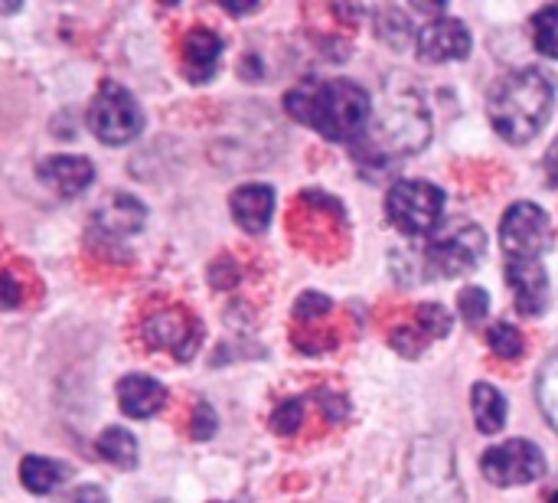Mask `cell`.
<instances>
[{
    "mask_svg": "<svg viewBox=\"0 0 558 503\" xmlns=\"http://www.w3.org/2000/svg\"><path fill=\"white\" fill-rule=\"evenodd\" d=\"M500 245L507 259H539L553 245L549 213L536 203H513L500 223Z\"/></svg>",
    "mask_w": 558,
    "mask_h": 503,
    "instance_id": "obj_9",
    "label": "cell"
},
{
    "mask_svg": "<svg viewBox=\"0 0 558 503\" xmlns=\"http://www.w3.org/2000/svg\"><path fill=\"white\" fill-rule=\"evenodd\" d=\"M507 282L520 314L539 318L549 308V272L539 259H507Z\"/></svg>",
    "mask_w": 558,
    "mask_h": 503,
    "instance_id": "obj_12",
    "label": "cell"
},
{
    "mask_svg": "<svg viewBox=\"0 0 558 503\" xmlns=\"http://www.w3.org/2000/svg\"><path fill=\"white\" fill-rule=\"evenodd\" d=\"M118 403H121V412L131 416V419H150L157 416L163 406H167V390L150 380V376H124L118 383Z\"/></svg>",
    "mask_w": 558,
    "mask_h": 503,
    "instance_id": "obj_17",
    "label": "cell"
},
{
    "mask_svg": "<svg viewBox=\"0 0 558 503\" xmlns=\"http://www.w3.org/2000/svg\"><path fill=\"white\" fill-rule=\"evenodd\" d=\"M284 108L294 121L343 144L363 141L373 124V101L350 79H301L284 95Z\"/></svg>",
    "mask_w": 558,
    "mask_h": 503,
    "instance_id": "obj_1",
    "label": "cell"
},
{
    "mask_svg": "<svg viewBox=\"0 0 558 503\" xmlns=\"http://www.w3.org/2000/svg\"><path fill=\"white\" fill-rule=\"evenodd\" d=\"M556 79L539 65L507 72L490 92V124L510 144H530L553 115Z\"/></svg>",
    "mask_w": 558,
    "mask_h": 503,
    "instance_id": "obj_2",
    "label": "cell"
},
{
    "mask_svg": "<svg viewBox=\"0 0 558 503\" xmlns=\"http://www.w3.org/2000/svg\"><path fill=\"white\" fill-rule=\"evenodd\" d=\"M216 432V412L206 406V403H199L196 406V416H193V439H209Z\"/></svg>",
    "mask_w": 558,
    "mask_h": 503,
    "instance_id": "obj_28",
    "label": "cell"
},
{
    "mask_svg": "<svg viewBox=\"0 0 558 503\" xmlns=\"http://www.w3.org/2000/svg\"><path fill=\"white\" fill-rule=\"evenodd\" d=\"M3 308H16V282L10 272L3 275Z\"/></svg>",
    "mask_w": 558,
    "mask_h": 503,
    "instance_id": "obj_31",
    "label": "cell"
},
{
    "mask_svg": "<svg viewBox=\"0 0 558 503\" xmlns=\"http://www.w3.org/2000/svg\"><path fill=\"white\" fill-rule=\"evenodd\" d=\"M415 327H418L425 337L441 340V337L451 334V314H448L445 304H418V311H415Z\"/></svg>",
    "mask_w": 558,
    "mask_h": 503,
    "instance_id": "obj_23",
    "label": "cell"
},
{
    "mask_svg": "<svg viewBox=\"0 0 558 503\" xmlns=\"http://www.w3.org/2000/svg\"><path fill=\"white\" fill-rule=\"evenodd\" d=\"M386 213L405 236H435L445 219V190L428 180H399L386 196Z\"/></svg>",
    "mask_w": 558,
    "mask_h": 503,
    "instance_id": "obj_6",
    "label": "cell"
},
{
    "mask_svg": "<svg viewBox=\"0 0 558 503\" xmlns=\"http://www.w3.org/2000/svg\"><path fill=\"white\" fill-rule=\"evenodd\" d=\"M481 471L497 488H520L546 475V455L530 439H510L481 458Z\"/></svg>",
    "mask_w": 558,
    "mask_h": 503,
    "instance_id": "obj_8",
    "label": "cell"
},
{
    "mask_svg": "<svg viewBox=\"0 0 558 503\" xmlns=\"http://www.w3.org/2000/svg\"><path fill=\"white\" fill-rule=\"evenodd\" d=\"M484 255H487V236L477 223H468V219H454L441 226L425 242V265L438 278L468 275L481 265Z\"/></svg>",
    "mask_w": 558,
    "mask_h": 503,
    "instance_id": "obj_4",
    "label": "cell"
},
{
    "mask_svg": "<svg viewBox=\"0 0 558 503\" xmlns=\"http://www.w3.org/2000/svg\"><path fill=\"white\" fill-rule=\"evenodd\" d=\"M144 337L157 350H170L177 360H193L199 347V324L186 311H154L144 321Z\"/></svg>",
    "mask_w": 558,
    "mask_h": 503,
    "instance_id": "obj_11",
    "label": "cell"
},
{
    "mask_svg": "<svg viewBox=\"0 0 558 503\" xmlns=\"http://www.w3.org/2000/svg\"><path fill=\"white\" fill-rule=\"evenodd\" d=\"M69 478V468L62 462H52V458H23L20 465V481L26 491H33L36 498H46L52 494L56 488H62Z\"/></svg>",
    "mask_w": 558,
    "mask_h": 503,
    "instance_id": "obj_19",
    "label": "cell"
},
{
    "mask_svg": "<svg viewBox=\"0 0 558 503\" xmlns=\"http://www.w3.org/2000/svg\"><path fill=\"white\" fill-rule=\"evenodd\" d=\"M546 180H549V187H558V141L549 147V154H546Z\"/></svg>",
    "mask_w": 558,
    "mask_h": 503,
    "instance_id": "obj_30",
    "label": "cell"
},
{
    "mask_svg": "<svg viewBox=\"0 0 558 503\" xmlns=\"http://www.w3.org/2000/svg\"><path fill=\"white\" fill-rule=\"evenodd\" d=\"M458 304H461V314H464V321H468L471 327H477V324L487 318V311H490V295H487L484 288L471 285V288H464V291H461Z\"/></svg>",
    "mask_w": 558,
    "mask_h": 503,
    "instance_id": "obj_25",
    "label": "cell"
},
{
    "mask_svg": "<svg viewBox=\"0 0 558 503\" xmlns=\"http://www.w3.org/2000/svg\"><path fill=\"white\" fill-rule=\"evenodd\" d=\"M95 445H98V455L114 468L128 471V468L137 465V439L131 432H124V429H105Z\"/></svg>",
    "mask_w": 558,
    "mask_h": 503,
    "instance_id": "obj_20",
    "label": "cell"
},
{
    "mask_svg": "<svg viewBox=\"0 0 558 503\" xmlns=\"http://www.w3.org/2000/svg\"><path fill=\"white\" fill-rule=\"evenodd\" d=\"M56 503H108V494L101 488H95V484H82V488L62 494Z\"/></svg>",
    "mask_w": 558,
    "mask_h": 503,
    "instance_id": "obj_29",
    "label": "cell"
},
{
    "mask_svg": "<svg viewBox=\"0 0 558 503\" xmlns=\"http://www.w3.org/2000/svg\"><path fill=\"white\" fill-rule=\"evenodd\" d=\"M471 33L461 20L454 16H438L432 23H425L418 33H415V49L425 62H458V59H468L471 56Z\"/></svg>",
    "mask_w": 558,
    "mask_h": 503,
    "instance_id": "obj_10",
    "label": "cell"
},
{
    "mask_svg": "<svg viewBox=\"0 0 558 503\" xmlns=\"http://www.w3.org/2000/svg\"><path fill=\"white\" fill-rule=\"evenodd\" d=\"M471 406H474V419H477V429L484 435H497L504 426H507V399L497 386L490 383H477L471 390Z\"/></svg>",
    "mask_w": 558,
    "mask_h": 503,
    "instance_id": "obj_18",
    "label": "cell"
},
{
    "mask_svg": "<svg viewBox=\"0 0 558 503\" xmlns=\"http://www.w3.org/2000/svg\"><path fill=\"white\" fill-rule=\"evenodd\" d=\"M533 43L543 56L558 59V3L543 7L536 16H533Z\"/></svg>",
    "mask_w": 558,
    "mask_h": 503,
    "instance_id": "obj_22",
    "label": "cell"
},
{
    "mask_svg": "<svg viewBox=\"0 0 558 503\" xmlns=\"http://www.w3.org/2000/svg\"><path fill=\"white\" fill-rule=\"evenodd\" d=\"M432 137V115L415 92H386V105L369 124L360 154L366 160H402Z\"/></svg>",
    "mask_w": 558,
    "mask_h": 503,
    "instance_id": "obj_3",
    "label": "cell"
},
{
    "mask_svg": "<svg viewBox=\"0 0 558 503\" xmlns=\"http://www.w3.org/2000/svg\"><path fill=\"white\" fill-rule=\"evenodd\" d=\"M409 488L415 494V503H464L448 442L438 439L415 442L409 458Z\"/></svg>",
    "mask_w": 558,
    "mask_h": 503,
    "instance_id": "obj_5",
    "label": "cell"
},
{
    "mask_svg": "<svg viewBox=\"0 0 558 503\" xmlns=\"http://www.w3.org/2000/svg\"><path fill=\"white\" fill-rule=\"evenodd\" d=\"M294 314H298L301 321L324 318V314H330V298H324V295H317V291H307V295H301V298H298Z\"/></svg>",
    "mask_w": 558,
    "mask_h": 503,
    "instance_id": "obj_26",
    "label": "cell"
},
{
    "mask_svg": "<svg viewBox=\"0 0 558 503\" xmlns=\"http://www.w3.org/2000/svg\"><path fill=\"white\" fill-rule=\"evenodd\" d=\"M144 219H147V209L137 196H128V193H114L108 203H101V209L95 213V226L111 236V239H124V236H134L144 229Z\"/></svg>",
    "mask_w": 558,
    "mask_h": 503,
    "instance_id": "obj_16",
    "label": "cell"
},
{
    "mask_svg": "<svg viewBox=\"0 0 558 503\" xmlns=\"http://www.w3.org/2000/svg\"><path fill=\"white\" fill-rule=\"evenodd\" d=\"M39 180H46L56 193L62 196H78L88 190V183L95 180V167L88 157H75V154H56L46 157L39 164Z\"/></svg>",
    "mask_w": 558,
    "mask_h": 503,
    "instance_id": "obj_14",
    "label": "cell"
},
{
    "mask_svg": "<svg viewBox=\"0 0 558 503\" xmlns=\"http://www.w3.org/2000/svg\"><path fill=\"white\" fill-rule=\"evenodd\" d=\"M301 419H304V406L298 403V399H291L288 406H281L278 412H275V432L278 435H294L298 432V426H301Z\"/></svg>",
    "mask_w": 558,
    "mask_h": 503,
    "instance_id": "obj_27",
    "label": "cell"
},
{
    "mask_svg": "<svg viewBox=\"0 0 558 503\" xmlns=\"http://www.w3.org/2000/svg\"><path fill=\"white\" fill-rule=\"evenodd\" d=\"M229 206H232V219L248 236H262L275 213V190L265 183H245L229 196Z\"/></svg>",
    "mask_w": 558,
    "mask_h": 503,
    "instance_id": "obj_13",
    "label": "cell"
},
{
    "mask_svg": "<svg viewBox=\"0 0 558 503\" xmlns=\"http://www.w3.org/2000/svg\"><path fill=\"white\" fill-rule=\"evenodd\" d=\"M88 128L101 144L121 147L144 131V111L124 85L105 82L88 108Z\"/></svg>",
    "mask_w": 558,
    "mask_h": 503,
    "instance_id": "obj_7",
    "label": "cell"
},
{
    "mask_svg": "<svg viewBox=\"0 0 558 503\" xmlns=\"http://www.w3.org/2000/svg\"><path fill=\"white\" fill-rule=\"evenodd\" d=\"M536 399H539V409H543L546 422L558 432V354H553V357L543 363V370H539Z\"/></svg>",
    "mask_w": 558,
    "mask_h": 503,
    "instance_id": "obj_21",
    "label": "cell"
},
{
    "mask_svg": "<svg viewBox=\"0 0 558 503\" xmlns=\"http://www.w3.org/2000/svg\"><path fill=\"white\" fill-rule=\"evenodd\" d=\"M487 344H490V350H494L497 357H504V360H520V357L526 354V340H523V334H520L513 324H497V327L487 334Z\"/></svg>",
    "mask_w": 558,
    "mask_h": 503,
    "instance_id": "obj_24",
    "label": "cell"
},
{
    "mask_svg": "<svg viewBox=\"0 0 558 503\" xmlns=\"http://www.w3.org/2000/svg\"><path fill=\"white\" fill-rule=\"evenodd\" d=\"M219 59H222V39L206 29V26H196L186 33L183 39V72L190 82H209L219 69Z\"/></svg>",
    "mask_w": 558,
    "mask_h": 503,
    "instance_id": "obj_15",
    "label": "cell"
}]
</instances>
